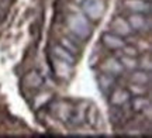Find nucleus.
I'll list each match as a JSON object with an SVG mask.
<instances>
[{
	"mask_svg": "<svg viewBox=\"0 0 152 138\" xmlns=\"http://www.w3.org/2000/svg\"><path fill=\"white\" fill-rule=\"evenodd\" d=\"M100 69L103 73H109L111 76L114 77H118L120 75H123V72H124V68L121 65V62L120 59L117 58H107L106 61L102 62V65H100Z\"/></svg>",
	"mask_w": 152,
	"mask_h": 138,
	"instance_id": "nucleus-7",
	"label": "nucleus"
},
{
	"mask_svg": "<svg viewBox=\"0 0 152 138\" xmlns=\"http://www.w3.org/2000/svg\"><path fill=\"white\" fill-rule=\"evenodd\" d=\"M52 69H54V73L56 75V77H59L62 80H68L73 73V65H71V64H68L65 61L56 59V58L54 59Z\"/></svg>",
	"mask_w": 152,
	"mask_h": 138,
	"instance_id": "nucleus-9",
	"label": "nucleus"
},
{
	"mask_svg": "<svg viewBox=\"0 0 152 138\" xmlns=\"http://www.w3.org/2000/svg\"><path fill=\"white\" fill-rule=\"evenodd\" d=\"M123 54L124 55H130V56H138V50H137L135 47H132V45H128L125 44L124 47H123Z\"/></svg>",
	"mask_w": 152,
	"mask_h": 138,
	"instance_id": "nucleus-20",
	"label": "nucleus"
},
{
	"mask_svg": "<svg viewBox=\"0 0 152 138\" xmlns=\"http://www.w3.org/2000/svg\"><path fill=\"white\" fill-rule=\"evenodd\" d=\"M66 27L79 39H87L92 35V26L86 16L80 13H71L66 17Z\"/></svg>",
	"mask_w": 152,
	"mask_h": 138,
	"instance_id": "nucleus-1",
	"label": "nucleus"
},
{
	"mask_svg": "<svg viewBox=\"0 0 152 138\" xmlns=\"http://www.w3.org/2000/svg\"><path fill=\"white\" fill-rule=\"evenodd\" d=\"M120 62H121V65L124 69H131V71H134L138 68V56H130V55H124L120 58Z\"/></svg>",
	"mask_w": 152,
	"mask_h": 138,
	"instance_id": "nucleus-16",
	"label": "nucleus"
},
{
	"mask_svg": "<svg viewBox=\"0 0 152 138\" xmlns=\"http://www.w3.org/2000/svg\"><path fill=\"white\" fill-rule=\"evenodd\" d=\"M123 4L131 13L148 14L151 11V1L149 0H123Z\"/></svg>",
	"mask_w": 152,
	"mask_h": 138,
	"instance_id": "nucleus-10",
	"label": "nucleus"
},
{
	"mask_svg": "<svg viewBox=\"0 0 152 138\" xmlns=\"http://www.w3.org/2000/svg\"><path fill=\"white\" fill-rule=\"evenodd\" d=\"M110 31L114 34H117V35H120V37H123V38L131 35V33H132L128 21H127L125 18H123L121 16H115L113 20H111V23H110Z\"/></svg>",
	"mask_w": 152,
	"mask_h": 138,
	"instance_id": "nucleus-6",
	"label": "nucleus"
},
{
	"mask_svg": "<svg viewBox=\"0 0 152 138\" xmlns=\"http://www.w3.org/2000/svg\"><path fill=\"white\" fill-rule=\"evenodd\" d=\"M52 54H54V58L56 59H61V61H65L68 64H71V65H75L76 62V55H73L72 52L64 48L62 45H56L54 47V50H52Z\"/></svg>",
	"mask_w": 152,
	"mask_h": 138,
	"instance_id": "nucleus-14",
	"label": "nucleus"
},
{
	"mask_svg": "<svg viewBox=\"0 0 152 138\" xmlns=\"http://www.w3.org/2000/svg\"><path fill=\"white\" fill-rule=\"evenodd\" d=\"M82 10L89 21H99L104 14L103 0H83Z\"/></svg>",
	"mask_w": 152,
	"mask_h": 138,
	"instance_id": "nucleus-2",
	"label": "nucleus"
},
{
	"mask_svg": "<svg viewBox=\"0 0 152 138\" xmlns=\"http://www.w3.org/2000/svg\"><path fill=\"white\" fill-rule=\"evenodd\" d=\"M127 21L130 24L131 30L137 33H144L151 28V20L148 14H144V13H131Z\"/></svg>",
	"mask_w": 152,
	"mask_h": 138,
	"instance_id": "nucleus-3",
	"label": "nucleus"
},
{
	"mask_svg": "<svg viewBox=\"0 0 152 138\" xmlns=\"http://www.w3.org/2000/svg\"><path fill=\"white\" fill-rule=\"evenodd\" d=\"M44 85V77L37 71H30L23 76V86L26 89H38Z\"/></svg>",
	"mask_w": 152,
	"mask_h": 138,
	"instance_id": "nucleus-12",
	"label": "nucleus"
},
{
	"mask_svg": "<svg viewBox=\"0 0 152 138\" xmlns=\"http://www.w3.org/2000/svg\"><path fill=\"white\" fill-rule=\"evenodd\" d=\"M72 113H73V106H72L69 101L61 100V101H56V103H55L54 114L59 118L61 121L69 123L71 121Z\"/></svg>",
	"mask_w": 152,
	"mask_h": 138,
	"instance_id": "nucleus-8",
	"label": "nucleus"
},
{
	"mask_svg": "<svg viewBox=\"0 0 152 138\" xmlns=\"http://www.w3.org/2000/svg\"><path fill=\"white\" fill-rule=\"evenodd\" d=\"M97 83H99V88L103 93L109 94L113 88L115 86V77L109 75V73H102L100 76L97 77Z\"/></svg>",
	"mask_w": 152,
	"mask_h": 138,
	"instance_id": "nucleus-15",
	"label": "nucleus"
},
{
	"mask_svg": "<svg viewBox=\"0 0 152 138\" xmlns=\"http://www.w3.org/2000/svg\"><path fill=\"white\" fill-rule=\"evenodd\" d=\"M59 45H62L64 48H66V50L69 51V52H72L73 55H76V54L79 52V50H77V45H75L71 39H68V38H62V39H61V44Z\"/></svg>",
	"mask_w": 152,
	"mask_h": 138,
	"instance_id": "nucleus-19",
	"label": "nucleus"
},
{
	"mask_svg": "<svg viewBox=\"0 0 152 138\" xmlns=\"http://www.w3.org/2000/svg\"><path fill=\"white\" fill-rule=\"evenodd\" d=\"M131 83H137V85H151V71H145V69H134V72L130 76Z\"/></svg>",
	"mask_w": 152,
	"mask_h": 138,
	"instance_id": "nucleus-13",
	"label": "nucleus"
},
{
	"mask_svg": "<svg viewBox=\"0 0 152 138\" xmlns=\"http://www.w3.org/2000/svg\"><path fill=\"white\" fill-rule=\"evenodd\" d=\"M102 44L109 51H121L123 47H124L127 42L124 41L123 37H120L117 34L109 31V33H104L103 35H102Z\"/></svg>",
	"mask_w": 152,
	"mask_h": 138,
	"instance_id": "nucleus-5",
	"label": "nucleus"
},
{
	"mask_svg": "<svg viewBox=\"0 0 152 138\" xmlns=\"http://www.w3.org/2000/svg\"><path fill=\"white\" fill-rule=\"evenodd\" d=\"M110 97V104L115 106V107H124L125 104H128V101L131 99V93L128 92V89H123V88H117L114 86L113 90L109 93Z\"/></svg>",
	"mask_w": 152,
	"mask_h": 138,
	"instance_id": "nucleus-4",
	"label": "nucleus"
},
{
	"mask_svg": "<svg viewBox=\"0 0 152 138\" xmlns=\"http://www.w3.org/2000/svg\"><path fill=\"white\" fill-rule=\"evenodd\" d=\"M110 120L114 123V124H120V123H123L124 120V111L121 107H115L113 106V109L110 111Z\"/></svg>",
	"mask_w": 152,
	"mask_h": 138,
	"instance_id": "nucleus-17",
	"label": "nucleus"
},
{
	"mask_svg": "<svg viewBox=\"0 0 152 138\" xmlns=\"http://www.w3.org/2000/svg\"><path fill=\"white\" fill-rule=\"evenodd\" d=\"M128 103H130L131 110L134 113H145L147 110L151 109V100H149V97H147V94H144V96H131Z\"/></svg>",
	"mask_w": 152,
	"mask_h": 138,
	"instance_id": "nucleus-11",
	"label": "nucleus"
},
{
	"mask_svg": "<svg viewBox=\"0 0 152 138\" xmlns=\"http://www.w3.org/2000/svg\"><path fill=\"white\" fill-rule=\"evenodd\" d=\"M128 92L131 96H144L148 93V86L147 85H137V83H131V86L128 88Z\"/></svg>",
	"mask_w": 152,
	"mask_h": 138,
	"instance_id": "nucleus-18",
	"label": "nucleus"
}]
</instances>
